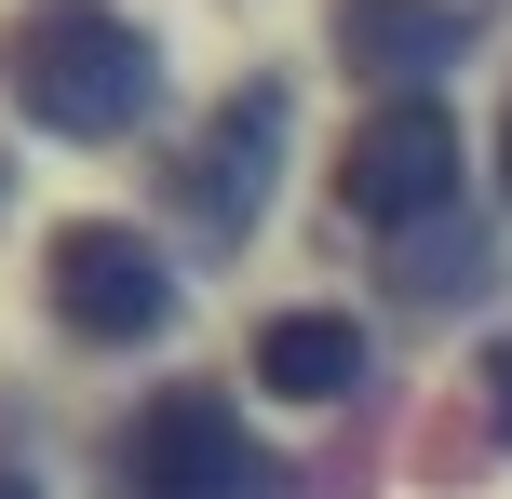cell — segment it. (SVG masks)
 Listing matches in <instances>:
<instances>
[{
    "mask_svg": "<svg viewBox=\"0 0 512 499\" xmlns=\"http://www.w3.org/2000/svg\"><path fill=\"white\" fill-rule=\"evenodd\" d=\"M0 81L41 135H135L162 95V54L149 27H122L108 0H41V14L0 41Z\"/></svg>",
    "mask_w": 512,
    "mask_h": 499,
    "instance_id": "1",
    "label": "cell"
},
{
    "mask_svg": "<svg viewBox=\"0 0 512 499\" xmlns=\"http://www.w3.org/2000/svg\"><path fill=\"white\" fill-rule=\"evenodd\" d=\"M122 486L135 499H283V459L230 419V392H162L122 432Z\"/></svg>",
    "mask_w": 512,
    "mask_h": 499,
    "instance_id": "2",
    "label": "cell"
},
{
    "mask_svg": "<svg viewBox=\"0 0 512 499\" xmlns=\"http://www.w3.org/2000/svg\"><path fill=\"white\" fill-rule=\"evenodd\" d=\"M337 203H351L364 230H432V216L459 203V122H445L432 95H391L378 122L337 149Z\"/></svg>",
    "mask_w": 512,
    "mask_h": 499,
    "instance_id": "3",
    "label": "cell"
},
{
    "mask_svg": "<svg viewBox=\"0 0 512 499\" xmlns=\"http://www.w3.org/2000/svg\"><path fill=\"white\" fill-rule=\"evenodd\" d=\"M54 311H68V338L122 351V338H162L176 324V270L149 257V230H122V216H81V230H54Z\"/></svg>",
    "mask_w": 512,
    "mask_h": 499,
    "instance_id": "4",
    "label": "cell"
},
{
    "mask_svg": "<svg viewBox=\"0 0 512 499\" xmlns=\"http://www.w3.org/2000/svg\"><path fill=\"white\" fill-rule=\"evenodd\" d=\"M270 176H283V81H243V95L203 122V149L176 162V189H189L203 230H243V216L270 203Z\"/></svg>",
    "mask_w": 512,
    "mask_h": 499,
    "instance_id": "5",
    "label": "cell"
},
{
    "mask_svg": "<svg viewBox=\"0 0 512 499\" xmlns=\"http://www.w3.org/2000/svg\"><path fill=\"white\" fill-rule=\"evenodd\" d=\"M472 14L459 0H337V54H351L364 81H391V95H418L432 68H459Z\"/></svg>",
    "mask_w": 512,
    "mask_h": 499,
    "instance_id": "6",
    "label": "cell"
},
{
    "mask_svg": "<svg viewBox=\"0 0 512 499\" xmlns=\"http://www.w3.org/2000/svg\"><path fill=\"white\" fill-rule=\"evenodd\" d=\"M256 378H270L283 405H337L364 378V324H337V311H283V324H256Z\"/></svg>",
    "mask_w": 512,
    "mask_h": 499,
    "instance_id": "7",
    "label": "cell"
},
{
    "mask_svg": "<svg viewBox=\"0 0 512 499\" xmlns=\"http://www.w3.org/2000/svg\"><path fill=\"white\" fill-rule=\"evenodd\" d=\"M405 284H418V297H445V284H486V230L459 243L445 216H432V230H405Z\"/></svg>",
    "mask_w": 512,
    "mask_h": 499,
    "instance_id": "8",
    "label": "cell"
},
{
    "mask_svg": "<svg viewBox=\"0 0 512 499\" xmlns=\"http://www.w3.org/2000/svg\"><path fill=\"white\" fill-rule=\"evenodd\" d=\"M486 432H499V446H512V338L486 351Z\"/></svg>",
    "mask_w": 512,
    "mask_h": 499,
    "instance_id": "9",
    "label": "cell"
},
{
    "mask_svg": "<svg viewBox=\"0 0 512 499\" xmlns=\"http://www.w3.org/2000/svg\"><path fill=\"white\" fill-rule=\"evenodd\" d=\"M499 189H512V108H499Z\"/></svg>",
    "mask_w": 512,
    "mask_h": 499,
    "instance_id": "10",
    "label": "cell"
},
{
    "mask_svg": "<svg viewBox=\"0 0 512 499\" xmlns=\"http://www.w3.org/2000/svg\"><path fill=\"white\" fill-rule=\"evenodd\" d=\"M0 499H41V486H27V473H0Z\"/></svg>",
    "mask_w": 512,
    "mask_h": 499,
    "instance_id": "11",
    "label": "cell"
}]
</instances>
